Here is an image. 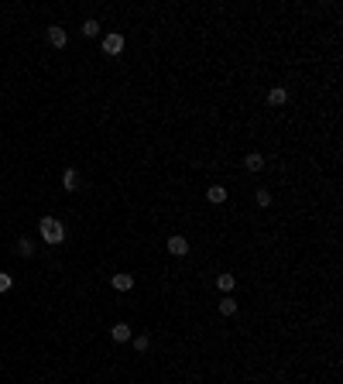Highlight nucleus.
<instances>
[{
	"label": "nucleus",
	"mask_w": 343,
	"mask_h": 384,
	"mask_svg": "<svg viewBox=\"0 0 343 384\" xmlns=\"http://www.w3.org/2000/svg\"><path fill=\"white\" fill-rule=\"evenodd\" d=\"M38 230H41V240H45V244H62V240H66V226H62V220H55V216H45V220L38 223Z\"/></svg>",
	"instance_id": "f257e3e1"
},
{
	"label": "nucleus",
	"mask_w": 343,
	"mask_h": 384,
	"mask_svg": "<svg viewBox=\"0 0 343 384\" xmlns=\"http://www.w3.org/2000/svg\"><path fill=\"white\" fill-rule=\"evenodd\" d=\"M103 52H106V55H120V52H124V34H117V31L103 34Z\"/></svg>",
	"instance_id": "f03ea898"
},
{
	"label": "nucleus",
	"mask_w": 343,
	"mask_h": 384,
	"mask_svg": "<svg viewBox=\"0 0 343 384\" xmlns=\"http://www.w3.org/2000/svg\"><path fill=\"white\" fill-rule=\"evenodd\" d=\"M66 41H69L66 28H58V24H52V28H48V45H52V48H66Z\"/></svg>",
	"instance_id": "7ed1b4c3"
},
{
	"label": "nucleus",
	"mask_w": 343,
	"mask_h": 384,
	"mask_svg": "<svg viewBox=\"0 0 343 384\" xmlns=\"http://www.w3.org/2000/svg\"><path fill=\"white\" fill-rule=\"evenodd\" d=\"M168 254L185 258V254H189V240H185V237H168Z\"/></svg>",
	"instance_id": "20e7f679"
},
{
	"label": "nucleus",
	"mask_w": 343,
	"mask_h": 384,
	"mask_svg": "<svg viewBox=\"0 0 343 384\" xmlns=\"http://www.w3.org/2000/svg\"><path fill=\"white\" fill-rule=\"evenodd\" d=\"M110 285H114L117 292H131V288H134V274H114V278H110Z\"/></svg>",
	"instance_id": "39448f33"
},
{
	"label": "nucleus",
	"mask_w": 343,
	"mask_h": 384,
	"mask_svg": "<svg viewBox=\"0 0 343 384\" xmlns=\"http://www.w3.org/2000/svg\"><path fill=\"white\" fill-rule=\"evenodd\" d=\"M285 100H288L285 86H271V90H268V103H271V106H285Z\"/></svg>",
	"instance_id": "423d86ee"
},
{
	"label": "nucleus",
	"mask_w": 343,
	"mask_h": 384,
	"mask_svg": "<svg viewBox=\"0 0 343 384\" xmlns=\"http://www.w3.org/2000/svg\"><path fill=\"white\" fill-rule=\"evenodd\" d=\"M244 168H247V172H261L264 168V155H261V151H251V155L244 158Z\"/></svg>",
	"instance_id": "0eeeda50"
},
{
	"label": "nucleus",
	"mask_w": 343,
	"mask_h": 384,
	"mask_svg": "<svg viewBox=\"0 0 343 384\" xmlns=\"http://www.w3.org/2000/svg\"><path fill=\"white\" fill-rule=\"evenodd\" d=\"M110 336H114L117 343H127V339H131V326H127V323H117V326L110 329Z\"/></svg>",
	"instance_id": "6e6552de"
},
{
	"label": "nucleus",
	"mask_w": 343,
	"mask_h": 384,
	"mask_svg": "<svg viewBox=\"0 0 343 384\" xmlns=\"http://www.w3.org/2000/svg\"><path fill=\"white\" fill-rule=\"evenodd\" d=\"M206 199H209V203H223V199H227V189H223V185H209V189H206Z\"/></svg>",
	"instance_id": "1a4fd4ad"
},
{
	"label": "nucleus",
	"mask_w": 343,
	"mask_h": 384,
	"mask_svg": "<svg viewBox=\"0 0 343 384\" xmlns=\"http://www.w3.org/2000/svg\"><path fill=\"white\" fill-rule=\"evenodd\" d=\"M62 185L72 192L76 185H79V172H76V168H66V172H62Z\"/></svg>",
	"instance_id": "9d476101"
},
{
	"label": "nucleus",
	"mask_w": 343,
	"mask_h": 384,
	"mask_svg": "<svg viewBox=\"0 0 343 384\" xmlns=\"http://www.w3.org/2000/svg\"><path fill=\"white\" fill-rule=\"evenodd\" d=\"M220 312H223V316H237V298H220Z\"/></svg>",
	"instance_id": "9b49d317"
},
{
	"label": "nucleus",
	"mask_w": 343,
	"mask_h": 384,
	"mask_svg": "<svg viewBox=\"0 0 343 384\" xmlns=\"http://www.w3.org/2000/svg\"><path fill=\"white\" fill-rule=\"evenodd\" d=\"M233 285H237V278H233V274H220V278H217V288H220V292H230Z\"/></svg>",
	"instance_id": "f8f14e48"
},
{
	"label": "nucleus",
	"mask_w": 343,
	"mask_h": 384,
	"mask_svg": "<svg viewBox=\"0 0 343 384\" xmlns=\"http://www.w3.org/2000/svg\"><path fill=\"white\" fill-rule=\"evenodd\" d=\"M82 34H86V38H96V34H100V21H82Z\"/></svg>",
	"instance_id": "ddd939ff"
},
{
	"label": "nucleus",
	"mask_w": 343,
	"mask_h": 384,
	"mask_svg": "<svg viewBox=\"0 0 343 384\" xmlns=\"http://www.w3.org/2000/svg\"><path fill=\"white\" fill-rule=\"evenodd\" d=\"M254 199H258V206H271V192H268V189H258V196H254Z\"/></svg>",
	"instance_id": "4468645a"
},
{
	"label": "nucleus",
	"mask_w": 343,
	"mask_h": 384,
	"mask_svg": "<svg viewBox=\"0 0 343 384\" xmlns=\"http://www.w3.org/2000/svg\"><path fill=\"white\" fill-rule=\"evenodd\" d=\"M11 285H14L11 274H0V295H4V292H11Z\"/></svg>",
	"instance_id": "2eb2a0df"
},
{
	"label": "nucleus",
	"mask_w": 343,
	"mask_h": 384,
	"mask_svg": "<svg viewBox=\"0 0 343 384\" xmlns=\"http://www.w3.org/2000/svg\"><path fill=\"white\" fill-rule=\"evenodd\" d=\"M31 240H21V244H17V254H21V258H28V254H31Z\"/></svg>",
	"instance_id": "dca6fc26"
},
{
	"label": "nucleus",
	"mask_w": 343,
	"mask_h": 384,
	"mask_svg": "<svg viewBox=\"0 0 343 384\" xmlns=\"http://www.w3.org/2000/svg\"><path fill=\"white\" fill-rule=\"evenodd\" d=\"M134 350H137V353L148 350V336H137V339H134Z\"/></svg>",
	"instance_id": "f3484780"
}]
</instances>
